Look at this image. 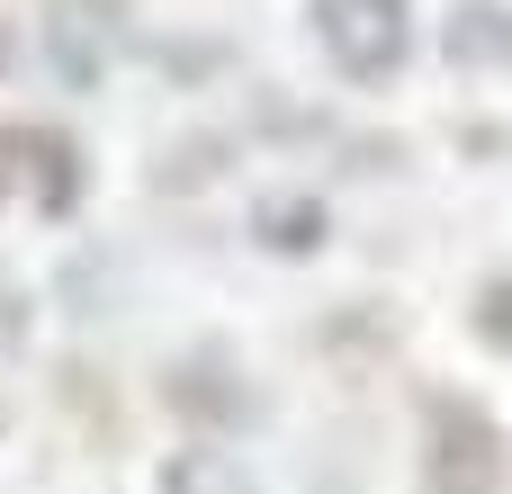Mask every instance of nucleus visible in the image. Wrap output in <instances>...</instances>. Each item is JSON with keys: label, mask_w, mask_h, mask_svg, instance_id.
I'll use <instances>...</instances> for the list:
<instances>
[{"label": "nucleus", "mask_w": 512, "mask_h": 494, "mask_svg": "<svg viewBox=\"0 0 512 494\" xmlns=\"http://www.w3.org/2000/svg\"><path fill=\"white\" fill-rule=\"evenodd\" d=\"M512 486V459H504V432L459 405V396H432V450H423V494H504Z\"/></svg>", "instance_id": "1"}, {"label": "nucleus", "mask_w": 512, "mask_h": 494, "mask_svg": "<svg viewBox=\"0 0 512 494\" xmlns=\"http://www.w3.org/2000/svg\"><path fill=\"white\" fill-rule=\"evenodd\" d=\"M315 36L342 63V81H387L414 54V9L405 0H315Z\"/></svg>", "instance_id": "2"}, {"label": "nucleus", "mask_w": 512, "mask_h": 494, "mask_svg": "<svg viewBox=\"0 0 512 494\" xmlns=\"http://www.w3.org/2000/svg\"><path fill=\"white\" fill-rule=\"evenodd\" d=\"M171 405H180V414H198V423H252V414H261V396H252L216 351H198V360H180V369H171Z\"/></svg>", "instance_id": "3"}, {"label": "nucleus", "mask_w": 512, "mask_h": 494, "mask_svg": "<svg viewBox=\"0 0 512 494\" xmlns=\"http://www.w3.org/2000/svg\"><path fill=\"white\" fill-rule=\"evenodd\" d=\"M45 45H54L63 90H99V72H108V36H99V9H90V0H54Z\"/></svg>", "instance_id": "4"}, {"label": "nucleus", "mask_w": 512, "mask_h": 494, "mask_svg": "<svg viewBox=\"0 0 512 494\" xmlns=\"http://www.w3.org/2000/svg\"><path fill=\"white\" fill-rule=\"evenodd\" d=\"M441 54L468 63V72H504L512 63V9L504 0H459L450 27H441Z\"/></svg>", "instance_id": "5"}, {"label": "nucleus", "mask_w": 512, "mask_h": 494, "mask_svg": "<svg viewBox=\"0 0 512 494\" xmlns=\"http://www.w3.org/2000/svg\"><path fill=\"white\" fill-rule=\"evenodd\" d=\"M162 494H261L225 450H180L171 468H162Z\"/></svg>", "instance_id": "6"}, {"label": "nucleus", "mask_w": 512, "mask_h": 494, "mask_svg": "<svg viewBox=\"0 0 512 494\" xmlns=\"http://www.w3.org/2000/svg\"><path fill=\"white\" fill-rule=\"evenodd\" d=\"M261 243L270 252H315L324 243V207L315 198H270L261 207Z\"/></svg>", "instance_id": "7"}, {"label": "nucleus", "mask_w": 512, "mask_h": 494, "mask_svg": "<svg viewBox=\"0 0 512 494\" xmlns=\"http://www.w3.org/2000/svg\"><path fill=\"white\" fill-rule=\"evenodd\" d=\"M477 333H486V342H512V279H495V288H486V306H477Z\"/></svg>", "instance_id": "8"}, {"label": "nucleus", "mask_w": 512, "mask_h": 494, "mask_svg": "<svg viewBox=\"0 0 512 494\" xmlns=\"http://www.w3.org/2000/svg\"><path fill=\"white\" fill-rule=\"evenodd\" d=\"M27 162H36V135L0 126V189H9V180H27Z\"/></svg>", "instance_id": "9"}]
</instances>
